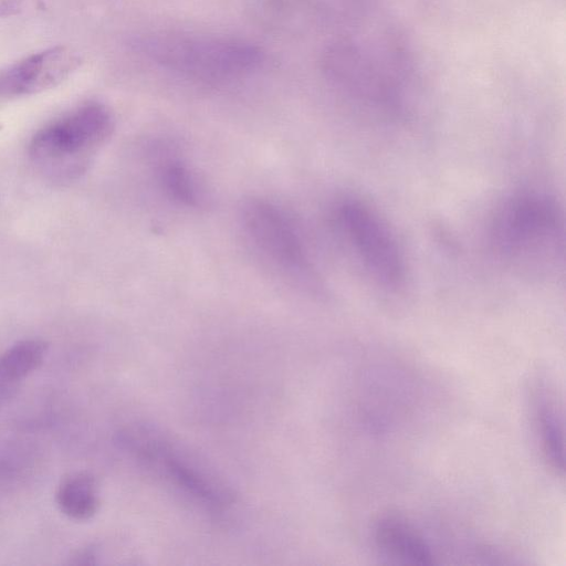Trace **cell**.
Masks as SVG:
<instances>
[{
	"instance_id": "obj_1",
	"label": "cell",
	"mask_w": 566,
	"mask_h": 566,
	"mask_svg": "<svg viewBox=\"0 0 566 566\" xmlns=\"http://www.w3.org/2000/svg\"><path fill=\"white\" fill-rule=\"evenodd\" d=\"M564 229L557 205L536 192L514 195L496 209L491 243L512 269L533 276L558 268L564 251Z\"/></svg>"
},
{
	"instance_id": "obj_2",
	"label": "cell",
	"mask_w": 566,
	"mask_h": 566,
	"mask_svg": "<svg viewBox=\"0 0 566 566\" xmlns=\"http://www.w3.org/2000/svg\"><path fill=\"white\" fill-rule=\"evenodd\" d=\"M340 91L374 106H396L408 80V60L391 38L361 34L334 42L322 62Z\"/></svg>"
},
{
	"instance_id": "obj_3",
	"label": "cell",
	"mask_w": 566,
	"mask_h": 566,
	"mask_svg": "<svg viewBox=\"0 0 566 566\" xmlns=\"http://www.w3.org/2000/svg\"><path fill=\"white\" fill-rule=\"evenodd\" d=\"M118 442L148 472L207 512L223 514L234 504V493L223 479L160 430L132 426L118 434Z\"/></svg>"
},
{
	"instance_id": "obj_4",
	"label": "cell",
	"mask_w": 566,
	"mask_h": 566,
	"mask_svg": "<svg viewBox=\"0 0 566 566\" xmlns=\"http://www.w3.org/2000/svg\"><path fill=\"white\" fill-rule=\"evenodd\" d=\"M136 45L156 64L205 82L244 77L258 70L264 60L260 48L233 39L161 34L143 36Z\"/></svg>"
},
{
	"instance_id": "obj_5",
	"label": "cell",
	"mask_w": 566,
	"mask_h": 566,
	"mask_svg": "<svg viewBox=\"0 0 566 566\" xmlns=\"http://www.w3.org/2000/svg\"><path fill=\"white\" fill-rule=\"evenodd\" d=\"M113 129L114 117L105 105H81L34 134L30 159L52 180H74L86 171Z\"/></svg>"
},
{
	"instance_id": "obj_6",
	"label": "cell",
	"mask_w": 566,
	"mask_h": 566,
	"mask_svg": "<svg viewBox=\"0 0 566 566\" xmlns=\"http://www.w3.org/2000/svg\"><path fill=\"white\" fill-rule=\"evenodd\" d=\"M342 243L363 275L381 292L398 294L407 286L403 250L388 222L368 203L347 198L334 211Z\"/></svg>"
},
{
	"instance_id": "obj_7",
	"label": "cell",
	"mask_w": 566,
	"mask_h": 566,
	"mask_svg": "<svg viewBox=\"0 0 566 566\" xmlns=\"http://www.w3.org/2000/svg\"><path fill=\"white\" fill-rule=\"evenodd\" d=\"M241 226L253 251L279 275L312 289L316 274L293 221L274 203L249 199L240 212Z\"/></svg>"
},
{
	"instance_id": "obj_8",
	"label": "cell",
	"mask_w": 566,
	"mask_h": 566,
	"mask_svg": "<svg viewBox=\"0 0 566 566\" xmlns=\"http://www.w3.org/2000/svg\"><path fill=\"white\" fill-rule=\"evenodd\" d=\"M81 64L78 53L56 45L33 53L0 72V98L29 96L65 81Z\"/></svg>"
},
{
	"instance_id": "obj_9",
	"label": "cell",
	"mask_w": 566,
	"mask_h": 566,
	"mask_svg": "<svg viewBox=\"0 0 566 566\" xmlns=\"http://www.w3.org/2000/svg\"><path fill=\"white\" fill-rule=\"evenodd\" d=\"M379 553L395 563L430 565L432 552L422 535L407 521L397 516L380 518L374 530Z\"/></svg>"
},
{
	"instance_id": "obj_10",
	"label": "cell",
	"mask_w": 566,
	"mask_h": 566,
	"mask_svg": "<svg viewBox=\"0 0 566 566\" xmlns=\"http://www.w3.org/2000/svg\"><path fill=\"white\" fill-rule=\"evenodd\" d=\"M55 503L60 512L73 521L91 520L101 505L96 479L85 471L65 475L55 490Z\"/></svg>"
},
{
	"instance_id": "obj_11",
	"label": "cell",
	"mask_w": 566,
	"mask_h": 566,
	"mask_svg": "<svg viewBox=\"0 0 566 566\" xmlns=\"http://www.w3.org/2000/svg\"><path fill=\"white\" fill-rule=\"evenodd\" d=\"M534 417L542 452L556 472L564 470L563 419L559 407L549 390L538 389L534 400Z\"/></svg>"
},
{
	"instance_id": "obj_12",
	"label": "cell",
	"mask_w": 566,
	"mask_h": 566,
	"mask_svg": "<svg viewBox=\"0 0 566 566\" xmlns=\"http://www.w3.org/2000/svg\"><path fill=\"white\" fill-rule=\"evenodd\" d=\"M49 344L40 338L21 339L0 354V398L6 397L45 360Z\"/></svg>"
},
{
	"instance_id": "obj_13",
	"label": "cell",
	"mask_w": 566,
	"mask_h": 566,
	"mask_svg": "<svg viewBox=\"0 0 566 566\" xmlns=\"http://www.w3.org/2000/svg\"><path fill=\"white\" fill-rule=\"evenodd\" d=\"M156 170L159 187L171 202L186 208H197L202 203V190L186 163L178 158H166Z\"/></svg>"
},
{
	"instance_id": "obj_14",
	"label": "cell",
	"mask_w": 566,
	"mask_h": 566,
	"mask_svg": "<svg viewBox=\"0 0 566 566\" xmlns=\"http://www.w3.org/2000/svg\"><path fill=\"white\" fill-rule=\"evenodd\" d=\"M25 0H0V18L17 14Z\"/></svg>"
}]
</instances>
